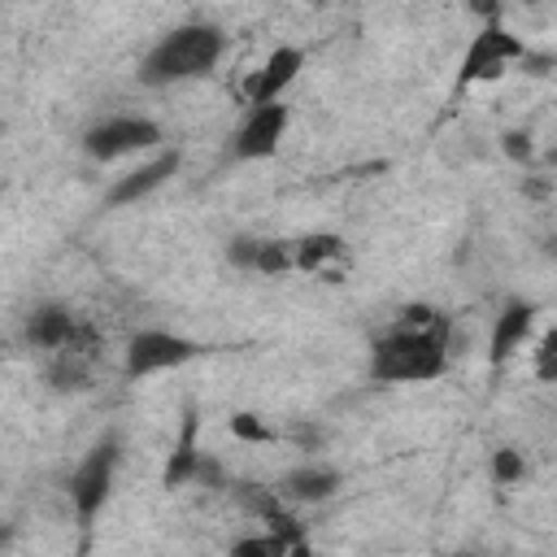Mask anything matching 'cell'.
I'll list each match as a JSON object with an SVG mask.
<instances>
[{
	"label": "cell",
	"mask_w": 557,
	"mask_h": 557,
	"mask_svg": "<svg viewBox=\"0 0 557 557\" xmlns=\"http://www.w3.org/2000/svg\"><path fill=\"white\" fill-rule=\"evenodd\" d=\"M448 352H453V322L440 318L431 326H409V322H392V331H383L370 344V383H431L448 370Z\"/></svg>",
	"instance_id": "1"
},
{
	"label": "cell",
	"mask_w": 557,
	"mask_h": 557,
	"mask_svg": "<svg viewBox=\"0 0 557 557\" xmlns=\"http://www.w3.org/2000/svg\"><path fill=\"white\" fill-rule=\"evenodd\" d=\"M226 52V35L213 22H183L165 30L139 61V83L144 87H170V83H191L218 70Z\"/></svg>",
	"instance_id": "2"
},
{
	"label": "cell",
	"mask_w": 557,
	"mask_h": 557,
	"mask_svg": "<svg viewBox=\"0 0 557 557\" xmlns=\"http://www.w3.org/2000/svg\"><path fill=\"white\" fill-rule=\"evenodd\" d=\"M513 61H527V44H522L513 30H505L500 22H487V26H479V35L466 44L461 65H457V78H453V91H466V87H474V83H496V78H505V70H509Z\"/></svg>",
	"instance_id": "3"
},
{
	"label": "cell",
	"mask_w": 557,
	"mask_h": 557,
	"mask_svg": "<svg viewBox=\"0 0 557 557\" xmlns=\"http://www.w3.org/2000/svg\"><path fill=\"white\" fill-rule=\"evenodd\" d=\"M161 139H165V131H161L152 117H144V113H109V117L91 122L78 144H83V152H87L91 161L109 165V161H122V157H131V152L161 148Z\"/></svg>",
	"instance_id": "4"
},
{
	"label": "cell",
	"mask_w": 557,
	"mask_h": 557,
	"mask_svg": "<svg viewBox=\"0 0 557 557\" xmlns=\"http://www.w3.org/2000/svg\"><path fill=\"white\" fill-rule=\"evenodd\" d=\"M117 461H122V440L109 431V435H100V440L87 448V457L74 466L65 492H70V505H74V513H78L83 527H91V518L104 509V500H109V492H113Z\"/></svg>",
	"instance_id": "5"
},
{
	"label": "cell",
	"mask_w": 557,
	"mask_h": 557,
	"mask_svg": "<svg viewBox=\"0 0 557 557\" xmlns=\"http://www.w3.org/2000/svg\"><path fill=\"white\" fill-rule=\"evenodd\" d=\"M205 352V344L187 339V335H174V331H161V326H144L126 339V379H148V374H161V370H178L187 361H196Z\"/></svg>",
	"instance_id": "6"
},
{
	"label": "cell",
	"mask_w": 557,
	"mask_h": 557,
	"mask_svg": "<svg viewBox=\"0 0 557 557\" xmlns=\"http://www.w3.org/2000/svg\"><path fill=\"white\" fill-rule=\"evenodd\" d=\"M287 122H292V109L283 100L248 104L244 122L231 135V157L235 161H265V157H274L278 152V139L287 135Z\"/></svg>",
	"instance_id": "7"
},
{
	"label": "cell",
	"mask_w": 557,
	"mask_h": 557,
	"mask_svg": "<svg viewBox=\"0 0 557 557\" xmlns=\"http://www.w3.org/2000/svg\"><path fill=\"white\" fill-rule=\"evenodd\" d=\"M231 496H235V505H239L248 518L265 522V531H278L283 540H292V548H296V553H305V548H309V535H305L300 518L287 509L292 500H283V492H278V487H265V483L244 479V483H235V487H231Z\"/></svg>",
	"instance_id": "8"
},
{
	"label": "cell",
	"mask_w": 557,
	"mask_h": 557,
	"mask_svg": "<svg viewBox=\"0 0 557 557\" xmlns=\"http://www.w3.org/2000/svg\"><path fill=\"white\" fill-rule=\"evenodd\" d=\"M178 165H183V152L178 148H161L152 161H144V165H135V170H126V174L113 178V187L104 191V209L139 205L144 196H152L157 187H165L178 174Z\"/></svg>",
	"instance_id": "9"
},
{
	"label": "cell",
	"mask_w": 557,
	"mask_h": 557,
	"mask_svg": "<svg viewBox=\"0 0 557 557\" xmlns=\"http://www.w3.org/2000/svg\"><path fill=\"white\" fill-rule=\"evenodd\" d=\"M305 70V48L296 44H278L261 70H252V78L244 83V100L248 104H270V100H283V91L296 83V74Z\"/></svg>",
	"instance_id": "10"
},
{
	"label": "cell",
	"mask_w": 557,
	"mask_h": 557,
	"mask_svg": "<svg viewBox=\"0 0 557 557\" xmlns=\"http://www.w3.org/2000/svg\"><path fill=\"white\" fill-rule=\"evenodd\" d=\"M531 326H535V305H531V300H522V296L505 300V305H500V313L492 318V335H487V366H492V370H505V366H509V357L527 344Z\"/></svg>",
	"instance_id": "11"
},
{
	"label": "cell",
	"mask_w": 557,
	"mask_h": 557,
	"mask_svg": "<svg viewBox=\"0 0 557 557\" xmlns=\"http://www.w3.org/2000/svg\"><path fill=\"white\" fill-rule=\"evenodd\" d=\"M74 326H78V318H74L70 305H61V300H39V305L22 318V344L35 348V352H44V357H52L57 348L70 344Z\"/></svg>",
	"instance_id": "12"
},
{
	"label": "cell",
	"mask_w": 557,
	"mask_h": 557,
	"mask_svg": "<svg viewBox=\"0 0 557 557\" xmlns=\"http://www.w3.org/2000/svg\"><path fill=\"white\" fill-rule=\"evenodd\" d=\"M296 270L300 274H318L326 283H339L348 270V244L335 231H309L296 239Z\"/></svg>",
	"instance_id": "13"
},
{
	"label": "cell",
	"mask_w": 557,
	"mask_h": 557,
	"mask_svg": "<svg viewBox=\"0 0 557 557\" xmlns=\"http://www.w3.org/2000/svg\"><path fill=\"white\" fill-rule=\"evenodd\" d=\"M274 487H278L283 500H292V505H326V500L344 487V474H339L335 466L309 461V466H292L287 474H278Z\"/></svg>",
	"instance_id": "14"
},
{
	"label": "cell",
	"mask_w": 557,
	"mask_h": 557,
	"mask_svg": "<svg viewBox=\"0 0 557 557\" xmlns=\"http://www.w3.org/2000/svg\"><path fill=\"white\" fill-rule=\"evenodd\" d=\"M196 435H200V413L187 405L183 409V422H178V435H174V448H170V457H165V470H161V487H183V483H191L196 479V470H200V444H196Z\"/></svg>",
	"instance_id": "15"
},
{
	"label": "cell",
	"mask_w": 557,
	"mask_h": 557,
	"mask_svg": "<svg viewBox=\"0 0 557 557\" xmlns=\"http://www.w3.org/2000/svg\"><path fill=\"white\" fill-rule=\"evenodd\" d=\"M296 270V239H261L257 248V270L252 274H265V278H278Z\"/></svg>",
	"instance_id": "16"
},
{
	"label": "cell",
	"mask_w": 557,
	"mask_h": 557,
	"mask_svg": "<svg viewBox=\"0 0 557 557\" xmlns=\"http://www.w3.org/2000/svg\"><path fill=\"white\" fill-rule=\"evenodd\" d=\"M487 470H492V483H496V487H513V483L527 479V457L505 444V448L492 453V466H487Z\"/></svg>",
	"instance_id": "17"
},
{
	"label": "cell",
	"mask_w": 557,
	"mask_h": 557,
	"mask_svg": "<svg viewBox=\"0 0 557 557\" xmlns=\"http://www.w3.org/2000/svg\"><path fill=\"white\" fill-rule=\"evenodd\" d=\"M235 557H252V553H265V557H283V553H296L292 540H283L278 531H265V535H239L231 544Z\"/></svg>",
	"instance_id": "18"
},
{
	"label": "cell",
	"mask_w": 557,
	"mask_h": 557,
	"mask_svg": "<svg viewBox=\"0 0 557 557\" xmlns=\"http://www.w3.org/2000/svg\"><path fill=\"white\" fill-rule=\"evenodd\" d=\"M226 426H231V435L244 440V444H270V440H274V431H270L257 413H231Z\"/></svg>",
	"instance_id": "19"
},
{
	"label": "cell",
	"mask_w": 557,
	"mask_h": 557,
	"mask_svg": "<svg viewBox=\"0 0 557 557\" xmlns=\"http://www.w3.org/2000/svg\"><path fill=\"white\" fill-rule=\"evenodd\" d=\"M500 152H505L513 165H531V161H535V144H531L527 131H505V135H500Z\"/></svg>",
	"instance_id": "20"
},
{
	"label": "cell",
	"mask_w": 557,
	"mask_h": 557,
	"mask_svg": "<svg viewBox=\"0 0 557 557\" xmlns=\"http://www.w3.org/2000/svg\"><path fill=\"white\" fill-rule=\"evenodd\" d=\"M257 248H261L257 235H235V239L226 244V261H231L235 270H257Z\"/></svg>",
	"instance_id": "21"
},
{
	"label": "cell",
	"mask_w": 557,
	"mask_h": 557,
	"mask_svg": "<svg viewBox=\"0 0 557 557\" xmlns=\"http://www.w3.org/2000/svg\"><path fill=\"white\" fill-rule=\"evenodd\" d=\"M466 9L487 26V22H500V13H505V0H466Z\"/></svg>",
	"instance_id": "22"
},
{
	"label": "cell",
	"mask_w": 557,
	"mask_h": 557,
	"mask_svg": "<svg viewBox=\"0 0 557 557\" xmlns=\"http://www.w3.org/2000/svg\"><path fill=\"white\" fill-rule=\"evenodd\" d=\"M535 379L540 383H557V357L553 352H535Z\"/></svg>",
	"instance_id": "23"
},
{
	"label": "cell",
	"mask_w": 557,
	"mask_h": 557,
	"mask_svg": "<svg viewBox=\"0 0 557 557\" xmlns=\"http://www.w3.org/2000/svg\"><path fill=\"white\" fill-rule=\"evenodd\" d=\"M544 191H548V183H540V178H522V196H535V200H540Z\"/></svg>",
	"instance_id": "24"
},
{
	"label": "cell",
	"mask_w": 557,
	"mask_h": 557,
	"mask_svg": "<svg viewBox=\"0 0 557 557\" xmlns=\"http://www.w3.org/2000/svg\"><path fill=\"white\" fill-rule=\"evenodd\" d=\"M535 352H553V357H557V326H548V331H544V339H540V348H535Z\"/></svg>",
	"instance_id": "25"
},
{
	"label": "cell",
	"mask_w": 557,
	"mask_h": 557,
	"mask_svg": "<svg viewBox=\"0 0 557 557\" xmlns=\"http://www.w3.org/2000/svg\"><path fill=\"white\" fill-rule=\"evenodd\" d=\"M540 252H544V257H553V261H557V235H544V239H540Z\"/></svg>",
	"instance_id": "26"
},
{
	"label": "cell",
	"mask_w": 557,
	"mask_h": 557,
	"mask_svg": "<svg viewBox=\"0 0 557 557\" xmlns=\"http://www.w3.org/2000/svg\"><path fill=\"white\" fill-rule=\"evenodd\" d=\"M318 4H344V0H318Z\"/></svg>",
	"instance_id": "27"
},
{
	"label": "cell",
	"mask_w": 557,
	"mask_h": 557,
	"mask_svg": "<svg viewBox=\"0 0 557 557\" xmlns=\"http://www.w3.org/2000/svg\"><path fill=\"white\" fill-rule=\"evenodd\" d=\"M522 4H535V0H522Z\"/></svg>",
	"instance_id": "28"
}]
</instances>
